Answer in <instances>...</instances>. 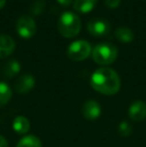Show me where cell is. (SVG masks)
<instances>
[{
	"label": "cell",
	"mask_w": 146,
	"mask_h": 147,
	"mask_svg": "<svg viewBox=\"0 0 146 147\" xmlns=\"http://www.w3.org/2000/svg\"><path fill=\"white\" fill-rule=\"evenodd\" d=\"M90 85L101 94L114 95L121 87V80L115 70L109 67H101L92 74Z\"/></svg>",
	"instance_id": "1"
},
{
	"label": "cell",
	"mask_w": 146,
	"mask_h": 147,
	"mask_svg": "<svg viewBox=\"0 0 146 147\" xmlns=\"http://www.w3.org/2000/svg\"><path fill=\"white\" fill-rule=\"evenodd\" d=\"M59 33L61 36L65 38H73L77 36L81 29V20L79 16L74 14L73 12H64L59 17L57 23Z\"/></svg>",
	"instance_id": "2"
},
{
	"label": "cell",
	"mask_w": 146,
	"mask_h": 147,
	"mask_svg": "<svg viewBox=\"0 0 146 147\" xmlns=\"http://www.w3.org/2000/svg\"><path fill=\"white\" fill-rule=\"evenodd\" d=\"M92 59L99 65H110L116 60L118 50L110 43H100L92 50Z\"/></svg>",
	"instance_id": "3"
},
{
	"label": "cell",
	"mask_w": 146,
	"mask_h": 147,
	"mask_svg": "<svg viewBox=\"0 0 146 147\" xmlns=\"http://www.w3.org/2000/svg\"><path fill=\"white\" fill-rule=\"evenodd\" d=\"M91 52L92 49L89 42L85 40H77L69 45L67 49V56L73 61L79 62L85 60L91 54Z\"/></svg>",
	"instance_id": "4"
},
{
	"label": "cell",
	"mask_w": 146,
	"mask_h": 147,
	"mask_svg": "<svg viewBox=\"0 0 146 147\" xmlns=\"http://www.w3.org/2000/svg\"><path fill=\"white\" fill-rule=\"evenodd\" d=\"M37 26L35 20L29 15H22L16 22V31L23 39H30L36 33Z\"/></svg>",
	"instance_id": "5"
},
{
	"label": "cell",
	"mask_w": 146,
	"mask_h": 147,
	"mask_svg": "<svg viewBox=\"0 0 146 147\" xmlns=\"http://www.w3.org/2000/svg\"><path fill=\"white\" fill-rule=\"evenodd\" d=\"M88 32L94 37H104L111 30V25L108 20L102 18H93L87 24Z\"/></svg>",
	"instance_id": "6"
},
{
	"label": "cell",
	"mask_w": 146,
	"mask_h": 147,
	"mask_svg": "<svg viewBox=\"0 0 146 147\" xmlns=\"http://www.w3.org/2000/svg\"><path fill=\"white\" fill-rule=\"evenodd\" d=\"M82 115L88 120H95L101 115V107L95 100H88L83 104L81 109Z\"/></svg>",
	"instance_id": "7"
},
{
	"label": "cell",
	"mask_w": 146,
	"mask_h": 147,
	"mask_svg": "<svg viewBox=\"0 0 146 147\" xmlns=\"http://www.w3.org/2000/svg\"><path fill=\"white\" fill-rule=\"evenodd\" d=\"M35 86V79L31 74H23L15 83V90L19 94H25L32 90Z\"/></svg>",
	"instance_id": "8"
},
{
	"label": "cell",
	"mask_w": 146,
	"mask_h": 147,
	"mask_svg": "<svg viewBox=\"0 0 146 147\" xmlns=\"http://www.w3.org/2000/svg\"><path fill=\"white\" fill-rule=\"evenodd\" d=\"M128 115L131 120L141 122L146 118V103L143 101H135L128 109Z\"/></svg>",
	"instance_id": "9"
},
{
	"label": "cell",
	"mask_w": 146,
	"mask_h": 147,
	"mask_svg": "<svg viewBox=\"0 0 146 147\" xmlns=\"http://www.w3.org/2000/svg\"><path fill=\"white\" fill-rule=\"evenodd\" d=\"M15 41L8 35H0V59L6 58L15 50Z\"/></svg>",
	"instance_id": "10"
},
{
	"label": "cell",
	"mask_w": 146,
	"mask_h": 147,
	"mask_svg": "<svg viewBox=\"0 0 146 147\" xmlns=\"http://www.w3.org/2000/svg\"><path fill=\"white\" fill-rule=\"evenodd\" d=\"M97 0H74L73 8L79 13L86 14L94 9Z\"/></svg>",
	"instance_id": "11"
},
{
	"label": "cell",
	"mask_w": 146,
	"mask_h": 147,
	"mask_svg": "<svg viewBox=\"0 0 146 147\" xmlns=\"http://www.w3.org/2000/svg\"><path fill=\"white\" fill-rule=\"evenodd\" d=\"M13 130L18 134H25L30 129V122L25 116H17L13 120Z\"/></svg>",
	"instance_id": "12"
},
{
	"label": "cell",
	"mask_w": 146,
	"mask_h": 147,
	"mask_svg": "<svg viewBox=\"0 0 146 147\" xmlns=\"http://www.w3.org/2000/svg\"><path fill=\"white\" fill-rule=\"evenodd\" d=\"M114 35L117 40L122 43H130L134 39V33L127 27H118L115 30Z\"/></svg>",
	"instance_id": "13"
},
{
	"label": "cell",
	"mask_w": 146,
	"mask_h": 147,
	"mask_svg": "<svg viewBox=\"0 0 146 147\" xmlns=\"http://www.w3.org/2000/svg\"><path fill=\"white\" fill-rule=\"evenodd\" d=\"M21 70V65H20L19 61L15 59L9 60L4 66V75L8 78H12L16 76Z\"/></svg>",
	"instance_id": "14"
},
{
	"label": "cell",
	"mask_w": 146,
	"mask_h": 147,
	"mask_svg": "<svg viewBox=\"0 0 146 147\" xmlns=\"http://www.w3.org/2000/svg\"><path fill=\"white\" fill-rule=\"evenodd\" d=\"M16 147H42V142L35 135H27L18 141Z\"/></svg>",
	"instance_id": "15"
},
{
	"label": "cell",
	"mask_w": 146,
	"mask_h": 147,
	"mask_svg": "<svg viewBox=\"0 0 146 147\" xmlns=\"http://www.w3.org/2000/svg\"><path fill=\"white\" fill-rule=\"evenodd\" d=\"M12 96L11 88L5 82H0V108L5 106Z\"/></svg>",
	"instance_id": "16"
},
{
	"label": "cell",
	"mask_w": 146,
	"mask_h": 147,
	"mask_svg": "<svg viewBox=\"0 0 146 147\" xmlns=\"http://www.w3.org/2000/svg\"><path fill=\"white\" fill-rule=\"evenodd\" d=\"M118 132L121 136L123 137H127L132 133V126L129 122L122 121L119 123L118 125Z\"/></svg>",
	"instance_id": "17"
},
{
	"label": "cell",
	"mask_w": 146,
	"mask_h": 147,
	"mask_svg": "<svg viewBox=\"0 0 146 147\" xmlns=\"http://www.w3.org/2000/svg\"><path fill=\"white\" fill-rule=\"evenodd\" d=\"M45 7V0H35L30 7V12L33 15H40Z\"/></svg>",
	"instance_id": "18"
},
{
	"label": "cell",
	"mask_w": 146,
	"mask_h": 147,
	"mask_svg": "<svg viewBox=\"0 0 146 147\" xmlns=\"http://www.w3.org/2000/svg\"><path fill=\"white\" fill-rule=\"evenodd\" d=\"M105 5L110 9H115L117 8L121 3V0H105Z\"/></svg>",
	"instance_id": "19"
},
{
	"label": "cell",
	"mask_w": 146,
	"mask_h": 147,
	"mask_svg": "<svg viewBox=\"0 0 146 147\" xmlns=\"http://www.w3.org/2000/svg\"><path fill=\"white\" fill-rule=\"evenodd\" d=\"M72 1L73 0H57V2H58L61 6H65V7L70 5V4L72 3Z\"/></svg>",
	"instance_id": "20"
},
{
	"label": "cell",
	"mask_w": 146,
	"mask_h": 147,
	"mask_svg": "<svg viewBox=\"0 0 146 147\" xmlns=\"http://www.w3.org/2000/svg\"><path fill=\"white\" fill-rule=\"evenodd\" d=\"M0 147H8V142L4 136L0 135Z\"/></svg>",
	"instance_id": "21"
},
{
	"label": "cell",
	"mask_w": 146,
	"mask_h": 147,
	"mask_svg": "<svg viewBox=\"0 0 146 147\" xmlns=\"http://www.w3.org/2000/svg\"><path fill=\"white\" fill-rule=\"evenodd\" d=\"M5 4H6V0H0V9H2L5 6Z\"/></svg>",
	"instance_id": "22"
}]
</instances>
